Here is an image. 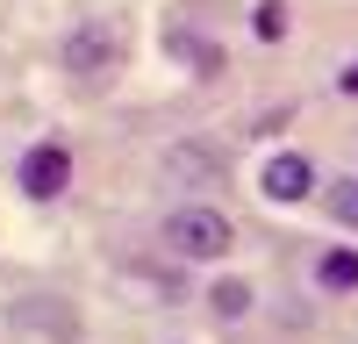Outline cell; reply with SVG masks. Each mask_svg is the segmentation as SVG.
<instances>
[{"label": "cell", "instance_id": "1", "mask_svg": "<svg viewBox=\"0 0 358 344\" xmlns=\"http://www.w3.org/2000/svg\"><path fill=\"white\" fill-rule=\"evenodd\" d=\"M165 244H172L179 258H194V266H201V258H222V251L236 244V229H229L222 208H194V201H187V208L165 215Z\"/></svg>", "mask_w": 358, "mask_h": 344}, {"label": "cell", "instance_id": "2", "mask_svg": "<svg viewBox=\"0 0 358 344\" xmlns=\"http://www.w3.org/2000/svg\"><path fill=\"white\" fill-rule=\"evenodd\" d=\"M15 180H22L29 201H57V194L72 187V151H65V143H36V151H22Z\"/></svg>", "mask_w": 358, "mask_h": 344}, {"label": "cell", "instance_id": "3", "mask_svg": "<svg viewBox=\"0 0 358 344\" xmlns=\"http://www.w3.org/2000/svg\"><path fill=\"white\" fill-rule=\"evenodd\" d=\"M258 187H265V201H308L315 194V158H301V151H273L265 158V172H258Z\"/></svg>", "mask_w": 358, "mask_h": 344}, {"label": "cell", "instance_id": "4", "mask_svg": "<svg viewBox=\"0 0 358 344\" xmlns=\"http://www.w3.org/2000/svg\"><path fill=\"white\" fill-rule=\"evenodd\" d=\"M115 50H122V36H115V29H79V36L65 43V65H72V72H108Z\"/></svg>", "mask_w": 358, "mask_h": 344}, {"label": "cell", "instance_id": "5", "mask_svg": "<svg viewBox=\"0 0 358 344\" xmlns=\"http://www.w3.org/2000/svg\"><path fill=\"white\" fill-rule=\"evenodd\" d=\"M315 287H330V294H351V287H358V251H351V244H330V251L315 258Z\"/></svg>", "mask_w": 358, "mask_h": 344}, {"label": "cell", "instance_id": "6", "mask_svg": "<svg viewBox=\"0 0 358 344\" xmlns=\"http://www.w3.org/2000/svg\"><path fill=\"white\" fill-rule=\"evenodd\" d=\"M208 301H215L222 323H236V315H251V280H215V294H208Z\"/></svg>", "mask_w": 358, "mask_h": 344}, {"label": "cell", "instance_id": "7", "mask_svg": "<svg viewBox=\"0 0 358 344\" xmlns=\"http://www.w3.org/2000/svg\"><path fill=\"white\" fill-rule=\"evenodd\" d=\"M172 172H179V180H215V151H208V143H179Z\"/></svg>", "mask_w": 358, "mask_h": 344}, {"label": "cell", "instance_id": "8", "mask_svg": "<svg viewBox=\"0 0 358 344\" xmlns=\"http://www.w3.org/2000/svg\"><path fill=\"white\" fill-rule=\"evenodd\" d=\"M330 215H337L344 229H358V180H344V187H330Z\"/></svg>", "mask_w": 358, "mask_h": 344}, {"label": "cell", "instance_id": "9", "mask_svg": "<svg viewBox=\"0 0 358 344\" xmlns=\"http://www.w3.org/2000/svg\"><path fill=\"white\" fill-rule=\"evenodd\" d=\"M179 50H187V65H194V72H222V50L208 43V36H201V43H179Z\"/></svg>", "mask_w": 358, "mask_h": 344}, {"label": "cell", "instance_id": "10", "mask_svg": "<svg viewBox=\"0 0 358 344\" xmlns=\"http://www.w3.org/2000/svg\"><path fill=\"white\" fill-rule=\"evenodd\" d=\"M280 29H287V8H280V0H265V8H258V36H280Z\"/></svg>", "mask_w": 358, "mask_h": 344}, {"label": "cell", "instance_id": "11", "mask_svg": "<svg viewBox=\"0 0 358 344\" xmlns=\"http://www.w3.org/2000/svg\"><path fill=\"white\" fill-rule=\"evenodd\" d=\"M337 86H344V94H358V65H344V72H337Z\"/></svg>", "mask_w": 358, "mask_h": 344}]
</instances>
